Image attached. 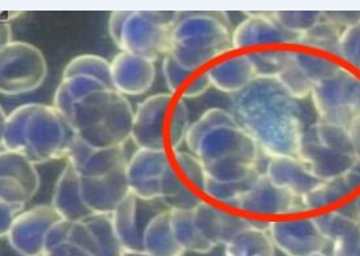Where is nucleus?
I'll return each instance as SVG.
<instances>
[{
    "label": "nucleus",
    "mask_w": 360,
    "mask_h": 256,
    "mask_svg": "<svg viewBox=\"0 0 360 256\" xmlns=\"http://www.w3.org/2000/svg\"><path fill=\"white\" fill-rule=\"evenodd\" d=\"M295 60L314 86L335 75L342 68L335 60L310 51L295 49Z\"/></svg>",
    "instance_id": "nucleus-31"
},
{
    "label": "nucleus",
    "mask_w": 360,
    "mask_h": 256,
    "mask_svg": "<svg viewBox=\"0 0 360 256\" xmlns=\"http://www.w3.org/2000/svg\"><path fill=\"white\" fill-rule=\"evenodd\" d=\"M342 33L343 30L338 25L322 18L314 27L300 36L298 45L310 51H319L322 53L338 57Z\"/></svg>",
    "instance_id": "nucleus-30"
},
{
    "label": "nucleus",
    "mask_w": 360,
    "mask_h": 256,
    "mask_svg": "<svg viewBox=\"0 0 360 256\" xmlns=\"http://www.w3.org/2000/svg\"><path fill=\"white\" fill-rule=\"evenodd\" d=\"M185 144L201 160L207 180L233 184L263 173L257 167L262 152L257 143L227 110H206L191 123Z\"/></svg>",
    "instance_id": "nucleus-3"
},
{
    "label": "nucleus",
    "mask_w": 360,
    "mask_h": 256,
    "mask_svg": "<svg viewBox=\"0 0 360 256\" xmlns=\"http://www.w3.org/2000/svg\"><path fill=\"white\" fill-rule=\"evenodd\" d=\"M53 107L72 134L94 148L124 147L135 111L111 81L93 75H63Z\"/></svg>",
    "instance_id": "nucleus-1"
},
{
    "label": "nucleus",
    "mask_w": 360,
    "mask_h": 256,
    "mask_svg": "<svg viewBox=\"0 0 360 256\" xmlns=\"http://www.w3.org/2000/svg\"><path fill=\"white\" fill-rule=\"evenodd\" d=\"M230 113L269 159L297 156L305 131L301 108L276 78H256L233 96Z\"/></svg>",
    "instance_id": "nucleus-2"
},
{
    "label": "nucleus",
    "mask_w": 360,
    "mask_h": 256,
    "mask_svg": "<svg viewBox=\"0 0 360 256\" xmlns=\"http://www.w3.org/2000/svg\"><path fill=\"white\" fill-rule=\"evenodd\" d=\"M293 49L265 48L248 52L256 69L257 78H277L288 64Z\"/></svg>",
    "instance_id": "nucleus-32"
},
{
    "label": "nucleus",
    "mask_w": 360,
    "mask_h": 256,
    "mask_svg": "<svg viewBox=\"0 0 360 256\" xmlns=\"http://www.w3.org/2000/svg\"><path fill=\"white\" fill-rule=\"evenodd\" d=\"M322 18L342 28L343 31L360 24V11H321Z\"/></svg>",
    "instance_id": "nucleus-40"
},
{
    "label": "nucleus",
    "mask_w": 360,
    "mask_h": 256,
    "mask_svg": "<svg viewBox=\"0 0 360 256\" xmlns=\"http://www.w3.org/2000/svg\"><path fill=\"white\" fill-rule=\"evenodd\" d=\"M146 256H184L186 250L174 234L169 209L158 214L144 234Z\"/></svg>",
    "instance_id": "nucleus-28"
},
{
    "label": "nucleus",
    "mask_w": 360,
    "mask_h": 256,
    "mask_svg": "<svg viewBox=\"0 0 360 256\" xmlns=\"http://www.w3.org/2000/svg\"><path fill=\"white\" fill-rule=\"evenodd\" d=\"M185 99L172 93H160L139 103L131 132L138 150L176 152L186 141L191 128Z\"/></svg>",
    "instance_id": "nucleus-6"
},
{
    "label": "nucleus",
    "mask_w": 360,
    "mask_h": 256,
    "mask_svg": "<svg viewBox=\"0 0 360 256\" xmlns=\"http://www.w3.org/2000/svg\"><path fill=\"white\" fill-rule=\"evenodd\" d=\"M172 155L174 167L180 172L182 179L191 184V188L203 192L207 176L201 160L189 151L179 150L173 152Z\"/></svg>",
    "instance_id": "nucleus-35"
},
{
    "label": "nucleus",
    "mask_w": 360,
    "mask_h": 256,
    "mask_svg": "<svg viewBox=\"0 0 360 256\" xmlns=\"http://www.w3.org/2000/svg\"><path fill=\"white\" fill-rule=\"evenodd\" d=\"M179 12L115 11L108 19V33L122 52L156 63L170 52Z\"/></svg>",
    "instance_id": "nucleus-7"
},
{
    "label": "nucleus",
    "mask_w": 360,
    "mask_h": 256,
    "mask_svg": "<svg viewBox=\"0 0 360 256\" xmlns=\"http://www.w3.org/2000/svg\"><path fill=\"white\" fill-rule=\"evenodd\" d=\"M53 106L27 103L1 120V148L22 153L34 164L65 159L72 135ZM72 132V131H70Z\"/></svg>",
    "instance_id": "nucleus-4"
},
{
    "label": "nucleus",
    "mask_w": 360,
    "mask_h": 256,
    "mask_svg": "<svg viewBox=\"0 0 360 256\" xmlns=\"http://www.w3.org/2000/svg\"><path fill=\"white\" fill-rule=\"evenodd\" d=\"M310 129L314 134V136L317 138L318 141H321L323 146H326L328 148H333V150L354 155L352 143L349 139L347 128L340 127V126L328 123V122L317 120L314 124L310 126Z\"/></svg>",
    "instance_id": "nucleus-34"
},
{
    "label": "nucleus",
    "mask_w": 360,
    "mask_h": 256,
    "mask_svg": "<svg viewBox=\"0 0 360 256\" xmlns=\"http://www.w3.org/2000/svg\"><path fill=\"white\" fill-rule=\"evenodd\" d=\"M276 79L284 86L290 93V96H295L297 101H301L311 96V91L314 89V85L310 82V79L302 72V69L297 65L295 60V49L285 68Z\"/></svg>",
    "instance_id": "nucleus-33"
},
{
    "label": "nucleus",
    "mask_w": 360,
    "mask_h": 256,
    "mask_svg": "<svg viewBox=\"0 0 360 256\" xmlns=\"http://www.w3.org/2000/svg\"><path fill=\"white\" fill-rule=\"evenodd\" d=\"M212 87L227 94H238L257 78L250 54H236L219 60L206 69Z\"/></svg>",
    "instance_id": "nucleus-26"
},
{
    "label": "nucleus",
    "mask_w": 360,
    "mask_h": 256,
    "mask_svg": "<svg viewBox=\"0 0 360 256\" xmlns=\"http://www.w3.org/2000/svg\"><path fill=\"white\" fill-rule=\"evenodd\" d=\"M212 87V81L209 78L207 72H198L193 75L191 81L182 89L180 93L181 98L184 99H195L203 96Z\"/></svg>",
    "instance_id": "nucleus-39"
},
{
    "label": "nucleus",
    "mask_w": 360,
    "mask_h": 256,
    "mask_svg": "<svg viewBox=\"0 0 360 256\" xmlns=\"http://www.w3.org/2000/svg\"><path fill=\"white\" fill-rule=\"evenodd\" d=\"M297 158L304 161L307 168L321 181L351 171L356 162L354 155L328 148L318 141L310 127L305 128L304 131Z\"/></svg>",
    "instance_id": "nucleus-20"
},
{
    "label": "nucleus",
    "mask_w": 360,
    "mask_h": 256,
    "mask_svg": "<svg viewBox=\"0 0 360 256\" xmlns=\"http://www.w3.org/2000/svg\"><path fill=\"white\" fill-rule=\"evenodd\" d=\"M168 210L160 200H144L129 193L111 214L117 238L128 255L146 256L144 234L158 214Z\"/></svg>",
    "instance_id": "nucleus-12"
},
{
    "label": "nucleus",
    "mask_w": 360,
    "mask_h": 256,
    "mask_svg": "<svg viewBox=\"0 0 360 256\" xmlns=\"http://www.w3.org/2000/svg\"><path fill=\"white\" fill-rule=\"evenodd\" d=\"M174 234L181 245L191 252L207 254L226 245L254 221L229 213L202 200L191 210H170Z\"/></svg>",
    "instance_id": "nucleus-8"
},
{
    "label": "nucleus",
    "mask_w": 360,
    "mask_h": 256,
    "mask_svg": "<svg viewBox=\"0 0 360 256\" xmlns=\"http://www.w3.org/2000/svg\"><path fill=\"white\" fill-rule=\"evenodd\" d=\"M172 164L167 151H136L128 161L129 192L144 200H159L161 184Z\"/></svg>",
    "instance_id": "nucleus-17"
},
{
    "label": "nucleus",
    "mask_w": 360,
    "mask_h": 256,
    "mask_svg": "<svg viewBox=\"0 0 360 256\" xmlns=\"http://www.w3.org/2000/svg\"><path fill=\"white\" fill-rule=\"evenodd\" d=\"M338 57L360 72V24L342 33Z\"/></svg>",
    "instance_id": "nucleus-37"
},
{
    "label": "nucleus",
    "mask_w": 360,
    "mask_h": 256,
    "mask_svg": "<svg viewBox=\"0 0 360 256\" xmlns=\"http://www.w3.org/2000/svg\"><path fill=\"white\" fill-rule=\"evenodd\" d=\"M360 189V161L356 160L354 168L340 176L321 181L316 189L302 197L305 213L328 209L333 205L342 203L352 193Z\"/></svg>",
    "instance_id": "nucleus-27"
},
{
    "label": "nucleus",
    "mask_w": 360,
    "mask_h": 256,
    "mask_svg": "<svg viewBox=\"0 0 360 256\" xmlns=\"http://www.w3.org/2000/svg\"><path fill=\"white\" fill-rule=\"evenodd\" d=\"M25 206L0 203V235L6 238L15 219L24 212Z\"/></svg>",
    "instance_id": "nucleus-41"
},
{
    "label": "nucleus",
    "mask_w": 360,
    "mask_h": 256,
    "mask_svg": "<svg viewBox=\"0 0 360 256\" xmlns=\"http://www.w3.org/2000/svg\"><path fill=\"white\" fill-rule=\"evenodd\" d=\"M356 219H358V222H359V224H360V210H359V213H358V218H356Z\"/></svg>",
    "instance_id": "nucleus-47"
},
{
    "label": "nucleus",
    "mask_w": 360,
    "mask_h": 256,
    "mask_svg": "<svg viewBox=\"0 0 360 256\" xmlns=\"http://www.w3.org/2000/svg\"><path fill=\"white\" fill-rule=\"evenodd\" d=\"M359 256H360V254H359Z\"/></svg>",
    "instance_id": "nucleus-48"
},
{
    "label": "nucleus",
    "mask_w": 360,
    "mask_h": 256,
    "mask_svg": "<svg viewBox=\"0 0 360 256\" xmlns=\"http://www.w3.org/2000/svg\"><path fill=\"white\" fill-rule=\"evenodd\" d=\"M347 129H349V139L352 143L354 155L356 160L360 161V114L351 122Z\"/></svg>",
    "instance_id": "nucleus-42"
},
{
    "label": "nucleus",
    "mask_w": 360,
    "mask_h": 256,
    "mask_svg": "<svg viewBox=\"0 0 360 256\" xmlns=\"http://www.w3.org/2000/svg\"><path fill=\"white\" fill-rule=\"evenodd\" d=\"M233 49V31L226 12H179L169 54L191 73Z\"/></svg>",
    "instance_id": "nucleus-5"
},
{
    "label": "nucleus",
    "mask_w": 360,
    "mask_h": 256,
    "mask_svg": "<svg viewBox=\"0 0 360 256\" xmlns=\"http://www.w3.org/2000/svg\"><path fill=\"white\" fill-rule=\"evenodd\" d=\"M65 161L75 168L79 177H98L127 167L129 160L124 147L94 148L72 135Z\"/></svg>",
    "instance_id": "nucleus-19"
},
{
    "label": "nucleus",
    "mask_w": 360,
    "mask_h": 256,
    "mask_svg": "<svg viewBox=\"0 0 360 256\" xmlns=\"http://www.w3.org/2000/svg\"><path fill=\"white\" fill-rule=\"evenodd\" d=\"M275 250L268 227L254 221L224 245V256H275Z\"/></svg>",
    "instance_id": "nucleus-29"
},
{
    "label": "nucleus",
    "mask_w": 360,
    "mask_h": 256,
    "mask_svg": "<svg viewBox=\"0 0 360 256\" xmlns=\"http://www.w3.org/2000/svg\"><path fill=\"white\" fill-rule=\"evenodd\" d=\"M314 219L331 245V256H359L360 224L356 218L331 210L314 215Z\"/></svg>",
    "instance_id": "nucleus-23"
},
{
    "label": "nucleus",
    "mask_w": 360,
    "mask_h": 256,
    "mask_svg": "<svg viewBox=\"0 0 360 256\" xmlns=\"http://www.w3.org/2000/svg\"><path fill=\"white\" fill-rule=\"evenodd\" d=\"M69 243L82 248L90 256H127L117 238L111 214H94L73 224Z\"/></svg>",
    "instance_id": "nucleus-18"
},
{
    "label": "nucleus",
    "mask_w": 360,
    "mask_h": 256,
    "mask_svg": "<svg viewBox=\"0 0 360 256\" xmlns=\"http://www.w3.org/2000/svg\"><path fill=\"white\" fill-rule=\"evenodd\" d=\"M40 176L33 161L13 151L0 153V203L25 206L39 192Z\"/></svg>",
    "instance_id": "nucleus-14"
},
{
    "label": "nucleus",
    "mask_w": 360,
    "mask_h": 256,
    "mask_svg": "<svg viewBox=\"0 0 360 256\" xmlns=\"http://www.w3.org/2000/svg\"><path fill=\"white\" fill-rule=\"evenodd\" d=\"M247 18L233 31V51H257L263 46L298 45L300 36L288 32L271 12H245Z\"/></svg>",
    "instance_id": "nucleus-16"
},
{
    "label": "nucleus",
    "mask_w": 360,
    "mask_h": 256,
    "mask_svg": "<svg viewBox=\"0 0 360 256\" xmlns=\"http://www.w3.org/2000/svg\"><path fill=\"white\" fill-rule=\"evenodd\" d=\"M233 207L242 213L265 217H286L305 213L302 198L278 188L265 176V173L260 176L248 192L244 193L233 203Z\"/></svg>",
    "instance_id": "nucleus-15"
},
{
    "label": "nucleus",
    "mask_w": 360,
    "mask_h": 256,
    "mask_svg": "<svg viewBox=\"0 0 360 256\" xmlns=\"http://www.w3.org/2000/svg\"><path fill=\"white\" fill-rule=\"evenodd\" d=\"M112 84L123 96H141L156 79L155 63L135 54L120 52L111 61Z\"/></svg>",
    "instance_id": "nucleus-22"
},
{
    "label": "nucleus",
    "mask_w": 360,
    "mask_h": 256,
    "mask_svg": "<svg viewBox=\"0 0 360 256\" xmlns=\"http://www.w3.org/2000/svg\"><path fill=\"white\" fill-rule=\"evenodd\" d=\"M13 43L12 40V28L8 23L1 24V46Z\"/></svg>",
    "instance_id": "nucleus-44"
},
{
    "label": "nucleus",
    "mask_w": 360,
    "mask_h": 256,
    "mask_svg": "<svg viewBox=\"0 0 360 256\" xmlns=\"http://www.w3.org/2000/svg\"><path fill=\"white\" fill-rule=\"evenodd\" d=\"M44 256H90L87 252H85L82 248L77 247V245H72V243H65V245H60L57 248H54L52 251L46 252Z\"/></svg>",
    "instance_id": "nucleus-43"
},
{
    "label": "nucleus",
    "mask_w": 360,
    "mask_h": 256,
    "mask_svg": "<svg viewBox=\"0 0 360 256\" xmlns=\"http://www.w3.org/2000/svg\"><path fill=\"white\" fill-rule=\"evenodd\" d=\"M354 203H355V206H356V210H358V213H359L360 210V193L358 194V197L354 200Z\"/></svg>",
    "instance_id": "nucleus-45"
},
{
    "label": "nucleus",
    "mask_w": 360,
    "mask_h": 256,
    "mask_svg": "<svg viewBox=\"0 0 360 256\" xmlns=\"http://www.w3.org/2000/svg\"><path fill=\"white\" fill-rule=\"evenodd\" d=\"M72 227L52 205H36L15 219L6 238L19 255L44 256L68 243Z\"/></svg>",
    "instance_id": "nucleus-9"
},
{
    "label": "nucleus",
    "mask_w": 360,
    "mask_h": 256,
    "mask_svg": "<svg viewBox=\"0 0 360 256\" xmlns=\"http://www.w3.org/2000/svg\"><path fill=\"white\" fill-rule=\"evenodd\" d=\"M51 205L65 221L70 224L82 222L94 215L84 201L79 174L68 162L65 164L64 169L60 173L54 185Z\"/></svg>",
    "instance_id": "nucleus-25"
},
{
    "label": "nucleus",
    "mask_w": 360,
    "mask_h": 256,
    "mask_svg": "<svg viewBox=\"0 0 360 256\" xmlns=\"http://www.w3.org/2000/svg\"><path fill=\"white\" fill-rule=\"evenodd\" d=\"M310 98L318 120L349 128L360 114V77L342 66L335 75L314 86Z\"/></svg>",
    "instance_id": "nucleus-10"
},
{
    "label": "nucleus",
    "mask_w": 360,
    "mask_h": 256,
    "mask_svg": "<svg viewBox=\"0 0 360 256\" xmlns=\"http://www.w3.org/2000/svg\"><path fill=\"white\" fill-rule=\"evenodd\" d=\"M313 256H328V255H326V254H323V252H321V254H316V255H313Z\"/></svg>",
    "instance_id": "nucleus-46"
},
{
    "label": "nucleus",
    "mask_w": 360,
    "mask_h": 256,
    "mask_svg": "<svg viewBox=\"0 0 360 256\" xmlns=\"http://www.w3.org/2000/svg\"><path fill=\"white\" fill-rule=\"evenodd\" d=\"M265 176L288 192L302 198L321 184L307 164L297 156H276L269 159Z\"/></svg>",
    "instance_id": "nucleus-24"
},
{
    "label": "nucleus",
    "mask_w": 360,
    "mask_h": 256,
    "mask_svg": "<svg viewBox=\"0 0 360 256\" xmlns=\"http://www.w3.org/2000/svg\"><path fill=\"white\" fill-rule=\"evenodd\" d=\"M48 65L32 44L13 41L0 49V90L4 96L31 93L43 85Z\"/></svg>",
    "instance_id": "nucleus-11"
},
{
    "label": "nucleus",
    "mask_w": 360,
    "mask_h": 256,
    "mask_svg": "<svg viewBox=\"0 0 360 256\" xmlns=\"http://www.w3.org/2000/svg\"><path fill=\"white\" fill-rule=\"evenodd\" d=\"M268 234L276 248L286 256H313L328 245L314 217L276 219L269 222Z\"/></svg>",
    "instance_id": "nucleus-13"
},
{
    "label": "nucleus",
    "mask_w": 360,
    "mask_h": 256,
    "mask_svg": "<svg viewBox=\"0 0 360 256\" xmlns=\"http://www.w3.org/2000/svg\"><path fill=\"white\" fill-rule=\"evenodd\" d=\"M271 16L288 32L301 36L322 19V12L274 11Z\"/></svg>",
    "instance_id": "nucleus-36"
},
{
    "label": "nucleus",
    "mask_w": 360,
    "mask_h": 256,
    "mask_svg": "<svg viewBox=\"0 0 360 256\" xmlns=\"http://www.w3.org/2000/svg\"><path fill=\"white\" fill-rule=\"evenodd\" d=\"M87 207L94 214H112L129 196L127 167L98 177H79Z\"/></svg>",
    "instance_id": "nucleus-21"
},
{
    "label": "nucleus",
    "mask_w": 360,
    "mask_h": 256,
    "mask_svg": "<svg viewBox=\"0 0 360 256\" xmlns=\"http://www.w3.org/2000/svg\"><path fill=\"white\" fill-rule=\"evenodd\" d=\"M162 75L165 77V82L169 89V93L176 96V94H180L182 89L186 86L195 73L185 70L181 65L174 61V58L170 54H168L162 60Z\"/></svg>",
    "instance_id": "nucleus-38"
}]
</instances>
